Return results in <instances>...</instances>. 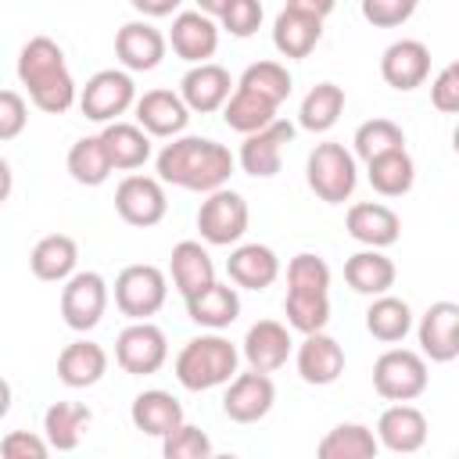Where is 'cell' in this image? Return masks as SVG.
<instances>
[{"label":"cell","instance_id":"6da1fadb","mask_svg":"<svg viewBox=\"0 0 459 459\" xmlns=\"http://www.w3.org/2000/svg\"><path fill=\"white\" fill-rule=\"evenodd\" d=\"M154 165H158L161 183H172V186H183V190H194V194H208V190H219V186L230 183V176L237 169V158L219 140L179 133L158 151Z\"/></svg>","mask_w":459,"mask_h":459},{"label":"cell","instance_id":"7a4b0ae2","mask_svg":"<svg viewBox=\"0 0 459 459\" xmlns=\"http://www.w3.org/2000/svg\"><path fill=\"white\" fill-rule=\"evenodd\" d=\"M237 366H240V348L230 337H222L219 330H208L201 337H190L179 348L172 373L186 391H212V387H222L226 380H233Z\"/></svg>","mask_w":459,"mask_h":459},{"label":"cell","instance_id":"3957f363","mask_svg":"<svg viewBox=\"0 0 459 459\" xmlns=\"http://www.w3.org/2000/svg\"><path fill=\"white\" fill-rule=\"evenodd\" d=\"M305 183H308V190L323 204H344V201H351V194L359 186L355 154L344 143H337V140L316 143L308 151V161H305Z\"/></svg>","mask_w":459,"mask_h":459},{"label":"cell","instance_id":"277c9868","mask_svg":"<svg viewBox=\"0 0 459 459\" xmlns=\"http://www.w3.org/2000/svg\"><path fill=\"white\" fill-rule=\"evenodd\" d=\"M247 222H251L247 201H244V194H237L230 186L208 190L204 201H201V208H197V233L212 247H233V244H240L244 233H247Z\"/></svg>","mask_w":459,"mask_h":459},{"label":"cell","instance_id":"5b68a950","mask_svg":"<svg viewBox=\"0 0 459 459\" xmlns=\"http://www.w3.org/2000/svg\"><path fill=\"white\" fill-rule=\"evenodd\" d=\"M169 301V276L151 262H133L115 276V308L126 319H151Z\"/></svg>","mask_w":459,"mask_h":459},{"label":"cell","instance_id":"8992f818","mask_svg":"<svg viewBox=\"0 0 459 459\" xmlns=\"http://www.w3.org/2000/svg\"><path fill=\"white\" fill-rule=\"evenodd\" d=\"M430 384L427 359L412 348H387L373 362V391L384 402H416Z\"/></svg>","mask_w":459,"mask_h":459},{"label":"cell","instance_id":"52a82bcc","mask_svg":"<svg viewBox=\"0 0 459 459\" xmlns=\"http://www.w3.org/2000/svg\"><path fill=\"white\" fill-rule=\"evenodd\" d=\"M136 100V82H133V72L126 68H100L86 79V86L79 90V111L90 118V122H115L122 118Z\"/></svg>","mask_w":459,"mask_h":459},{"label":"cell","instance_id":"ba28073f","mask_svg":"<svg viewBox=\"0 0 459 459\" xmlns=\"http://www.w3.org/2000/svg\"><path fill=\"white\" fill-rule=\"evenodd\" d=\"M108 301H111L108 280L93 269H75L61 287V319L68 330L86 333L104 319Z\"/></svg>","mask_w":459,"mask_h":459},{"label":"cell","instance_id":"9c48e42d","mask_svg":"<svg viewBox=\"0 0 459 459\" xmlns=\"http://www.w3.org/2000/svg\"><path fill=\"white\" fill-rule=\"evenodd\" d=\"M115 362L129 377H151L169 362V337L151 319H129V326L115 337Z\"/></svg>","mask_w":459,"mask_h":459},{"label":"cell","instance_id":"30bf717a","mask_svg":"<svg viewBox=\"0 0 459 459\" xmlns=\"http://www.w3.org/2000/svg\"><path fill=\"white\" fill-rule=\"evenodd\" d=\"M115 212L122 222L136 226V230H147V226H158L169 212V197H165V183L158 176H140V172H129L118 186H115Z\"/></svg>","mask_w":459,"mask_h":459},{"label":"cell","instance_id":"8fae6325","mask_svg":"<svg viewBox=\"0 0 459 459\" xmlns=\"http://www.w3.org/2000/svg\"><path fill=\"white\" fill-rule=\"evenodd\" d=\"M222 412L233 423H258L273 412L276 405V384L269 373L247 369V373H233V380L222 384Z\"/></svg>","mask_w":459,"mask_h":459},{"label":"cell","instance_id":"7c38bea8","mask_svg":"<svg viewBox=\"0 0 459 459\" xmlns=\"http://www.w3.org/2000/svg\"><path fill=\"white\" fill-rule=\"evenodd\" d=\"M290 140H294V126L283 122V118H273L269 126L247 133L244 143H240V151H237L233 158H237V165H240L247 176H255V179H269V176L280 172V165H283V151H287Z\"/></svg>","mask_w":459,"mask_h":459},{"label":"cell","instance_id":"4fadbf2b","mask_svg":"<svg viewBox=\"0 0 459 459\" xmlns=\"http://www.w3.org/2000/svg\"><path fill=\"white\" fill-rule=\"evenodd\" d=\"M169 39L151 18H133L115 32V57L126 72H154L165 61Z\"/></svg>","mask_w":459,"mask_h":459},{"label":"cell","instance_id":"5bb4252c","mask_svg":"<svg viewBox=\"0 0 459 459\" xmlns=\"http://www.w3.org/2000/svg\"><path fill=\"white\" fill-rule=\"evenodd\" d=\"M133 115H136V126L154 140H172L179 133H186V122H190V108L183 104V97L176 90H143L136 100H133Z\"/></svg>","mask_w":459,"mask_h":459},{"label":"cell","instance_id":"9a60e30c","mask_svg":"<svg viewBox=\"0 0 459 459\" xmlns=\"http://www.w3.org/2000/svg\"><path fill=\"white\" fill-rule=\"evenodd\" d=\"M416 326V341H420V355L427 362H452L459 355V305L455 301H434Z\"/></svg>","mask_w":459,"mask_h":459},{"label":"cell","instance_id":"2e32d148","mask_svg":"<svg viewBox=\"0 0 459 459\" xmlns=\"http://www.w3.org/2000/svg\"><path fill=\"white\" fill-rule=\"evenodd\" d=\"M219 22L208 18L204 11H176L172 14V29H169V47L176 57H183L186 65H201L212 61L219 50Z\"/></svg>","mask_w":459,"mask_h":459},{"label":"cell","instance_id":"e0dca14e","mask_svg":"<svg viewBox=\"0 0 459 459\" xmlns=\"http://www.w3.org/2000/svg\"><path fill=\"white\" fill-rule=\"evenodd\" d=\"M290 351H294L290 326L280 319L251 323L244 341H240V359L247 362V369H258V373H276L280 366H287Z\"/></svg>","mask_w":459,"mask_h":459},{"label":"cell","instance_id":"ac0fdd59","mask_svg":"<svg viewBox=\"0 0 459 459\" xmlns=\"http://www.w3.org/2000/svg\"><path fill=\"white\" fill-rule=\"evenodd\" d=\"M430 75V47L423 39H394L384 47L380 54V79L398 90V93H409V90H420Z\"/></svg>","mask_w":459,"mask_h":459},{"label":"cell","instance_id":"d6986e66","mask_svg":"<svg viewBox=\"0 0 459 459\" xmlns=\"http://www.w3.org/2000/svg\"><path fill=\"white\" fill-rule=\"evenodd\" d=\"M233 86L237 82H233V75L222 65L201 61V65H190L183 72L176 93L183 97V104L190 108V115H212V111H219L226 104V97L233 93Z\"/></svg>","mask_w":459,"mask_h":459},{"label":"cell","instance_id":"ffe728a7","mask_svg":"<svg viewBox=\"0 0 459 459\" xmlns=\"http://www.w3.org/2000/svg\"><path fill=\"white\" fill-rule=\"evenodd\" d=\"M427 416L412 405V402H391L380 420H377V441L380 448L394 452V455H412L427 445Z\"/></svg>","mask_w":459,"mask_h":459},{"label":"cell","instance_id":"44dd1931","mask_svg":"<svg viewBox=\"0 0 459 459\" xmlns=\"http://www.w3.org/2000/svg\"><path fill=\"white\" fill-rule=\"evenodd\" d=\"M344 230L351 240H359L362 247H391L402 237V219L391 204L384 201H355L344 215Z\"/></svg>","mask_w":459,"mask_h":459},{"label":"cell","instance_id":"7402d4cb","mask_svg":"<svg viewBox=\"0 0 459 459\" xmlns=\"http://www.w3.org/2000/svg\"><path fill=\"white\" fill-rule=\"evenodd\" d=\"M294 366H298V377L312 387H330L341 380L344 373V348L326 333V330H316V333H305V341L298 344L294 351Z\"/></svg>","mask_w":459,"mask_h":459},{"label":"cell","instance_id":"603a6c76","mask_svg":"<svg viewBox=\"0 0 459 459\" xmlns=\"http://www.w3.org/2000/svg\"><path fill=\"white\" fill-rule=\"evenodd\" d=\"M226 276L237 290H265L280 280V255L269 244H233Z\"/></svg>","mask_w":459,"mask_h":459},{"label":"cell","instance_id":"cb8c5ba5","mask_svg":"<svg viewBox=\"0 0 459 459\" xmlns=\"http://www.w3.org/2000/svg\"><path fill=\"white\" fill-rule=\"evenodd\" d=\"M104 373H108V351L97 341H90V337H75L57 355V380L65 387H72V391L100 384Z\"/></svg>","mask_w":459,"mask_h":459},{"label":"cell","instance_id":"d4e9b609","mask_svg":"<svg viewBox=\"0 0 459 459\" xmlns=\"http://www.w3.org/2000/svg\"><path fill=\"white\" fill-rule=\"evenodd\" d=\"M14 72H18V82L25 86V93H32V90L47 86L50 79L65 75L68 65H65V50H61V43L50 39V36H32V39L18 50V65H14Z\"/></svg>","mask_w":459,"mask_h":459},{"label":"cell","instance_id":"484cf974","mask_svg":"<svg viewBox=\"0 0 459 459\" xmlns=\"http://www.w3.org/2000/svg\"><path fill=\"white\" fill-rule=\"evenodd\" d=\"M183 301H186L190 323H197L204 330H226L240 316V294H237V287L219 283V280H212L208 287H201L197 294H190Z\"/></svg>","mask_w":459,"mask_h":459},{"label":"cell","instance_id":"4316f807","mask_svg":"<svg viewBox=\"0 0 459 459\" xmlns=\"http://www.w3.org/2000/svg\"><path fill=\"white\" fill-rule=\"evenodd\" d=\"M29 269L43 283H65L79 269V244L68 233H47L29 251Z\"/></svg>","mask_w":459,"mask_h":459},{"label":"cell","instance_id":"83f0119b","mask_svg":"<svg viewBox=\"0 0 459 459\" xmlns=\"http://www.w3.org/2000/svg\"><path fill=\"white\" fill-rule=\"evenodd\" d=\"M129 420L140 434L147 437H165L172 427H179L186 416H183V405L172 391H161V387H151V391H140L129 405Z\"/></svg>","mask_w":459,"mask_h":459},{"label":"cell","instance_id":"f1b7e54d","mask_svg":"<svg viewBox=\"0 0 459 459\" xmlns=\"http://www.w3.org/2000/svg\"><path fill=\"white\" fill-rule=\"evenodd\" d=\"M169 276L179 298H190L215 280V262L201 240H179L169 255Z\"/></svg>","mask_w":459,"mask_h":459},{"label":"cell","instance_id":"f546056e","mask_svg":"<svg viewBox=\"0 0 459 459\" xmlns=\"http://www.w3.org/2000/svg\"><path fill=\"white\" fill-rule=\"evenodd\" d=\"M323 39V22L312 18V14H301V11H290L283 7L273 22V47L280 50V57L287 61H301L316 50V43Z\"/></svg>","mask_w":459,"mask_h":459},{"label":"cell","instance_id":"4dcf8cb0","mask_svg":"<svg viewBox=\"0 0 459 459\" xmlns=\"http://www.w3.org/2000/svg\"><path fill=\"white\" fill-rule=\"evenodd\" d=\"M394 276H398V269L380 247H362L344 262V283L366 298L387 294L394 287Z\"/></svg>","mask_w":459,"mask_h":459},{"label":"cell","instance_id":"1f68e13d","mask_svg":"<svg viewBox=\"0 0 459 459\" xmlns=\"http://www.w3.org/2000/svg\"><path fill=\"white\" fill-rule=\"evenodd\" d=\"M100 140H104V151H108L115 172H133L151 158V136L136 122L115 118L100 129Z\"/></svg>","mask_w":459,"mask_h":459},{"label":"cell","instance_id":"d6a6232c","mask_svg":"<svg viewBox=\"0 0 459 459\" xmlns=\"http://www.w3.org/2000/svg\"><path fill=\"white\" fill-rule=\"evenodd\" d=\"M366 179L380 197H405L416 183V161H412L409 147L369 158L366 161Z\"/></svg>","mask_w":459,"mask_h":459},{"label":"cell","instance_id":"836d02e7","mask_svg":"<svg viewBox=\"0 0 459 459\" xmlns=\"http://www.w3.org/2000/svg\"><path fill=\"white\" fill-rule=\"evenodd\" d=\"M366 330L373 341L380 344H398L409 337L412 330V308L405 298H394L391 290L387 294H377L366 308Z\"/></svg>","mask_w":459,"mask_h":459},{"label":"cell","instance_id":"e575fe53","mask_svg":"<svg viewBox=\"0 0 459 459\" xmlns=\"http://www.w3.org/2000/svg\"><path fill=\"white\" fill-rule=\"evenodd\" d=\"M90 420H93V412L82 402H54L43 412V437L54 452H75Z\"/></svg>","mask_w":459,"mask_h":459},{"label":"cell","instance_id":"d590c367","mask_svg":"<svg viewBox=\"0 0 459 459\" xmlns=\"http://www.w3.org/2000/svg\"><path fill=\"white\" fill-rule=\"evenodd\" d=\"M65 169H68V176H72L79 186H104L115 169H111V158H108V151H104L100 133L79 136V140L68 147Z\"/></svg>","mask_w":459,"mask_h":459},{"label":"cell","instance_id":"8d00e7d4","mask_svg":"<svg viewBox=\"0 0 459 459\" xmlns=\"http://www.w3.org/2000/svg\"><path fill=\"white\" fill-rule=\"evenodd\" d=\"M377 452H380V441L366 423H337L316 445L319 459H373Z\"/></svg>","mask_w":459,"mask_h":459},{"label":"cell","instance_id":"74e56055","mask_svg":"<svg viewBox=\"0 0 459 459\" xmlns=\"http://www.w3.org/2000/svg\"><path fill=\"white\" fill-rule=\"evenodd\" d=\"M344 115V90L337 82H316L298 108V126L308 133H330Z\"/></svg>","mask_w":459,"mask_h":459},{"label":"cell","instance_id":"f35d334b","mask_svg":"<svg viewBox=\"0 0 459 459\" xmlns=\"http://www.w3.org/2000/svg\"><path fill=\"white\" fill-rule=\"evenodd\" d=\"M219 111H222V122L240 136H247V133H255L276 118V104H269L265 97H258L244 86H233V93L226 97V104Z\"/></svg>","mask_w":459,"mask_h":459},{"label":"cell","instance_id":"ab89813d","mask_svg":"<svg viewBox=\"0 0 459 459\" xmlns=\"http://www.w3.org/2000/svg\"><path fill=\"white\" fill-rule=\"evenodd\" d=\"M283 316H287V326L298 330V333L326 330V323H330V294H323V290H287Z\"/></svg>","mask_w":459,"mask_h":459},{"label":"cell","instance_id":"60d3db41","mask_svg":"<svg viewBox=\"0 0 459 459\" xmlns=\"http://www.w3.org/2000/svg\"><path fill=\"white\" fill-rule=\"evenodd\" d=\"M237 86H244V90H251V93H258V97H265L269 104L280 108L290 97L294 79H290V72H287L283 61H255V65H247L240 72Z\"/></svg>","mask_w":459,"mask_h":459},{"label":"cell","instance_id":"b9f144b4","mask_svg":"<svg viewBox=\"0 0 459 459\" xmlns=\"http://www.w3.org/2000/svg\"><path fill=\"white\" fill-rule=\"evenodd\" d=\"M398 147H405V133L391 118H366L351 136V154L362 161L387 154V151H398Z\"/></svg>","mask_w":459,"mask_h":459},{"label":"cell","instance_id":"7bdbcfd3","mask_svg":"<svg viewBox=\"0 0 459 459\" xmlns=\"http://www.w3.org/2000/svg\"><path fill=\"white\" fill-rule=\"evenodd\" d=\"M330 265L316 251H298L287 262V290H323L330 294Z\"/></svg>","mask_w":459,"mask_h":459},{"label":"cell","instance_id":"ee69618b","mask_svg":"<svg viewBox=\"0 0 459 459\" xmlns=\"http://www.w3.org/2000/svg\"><path fill=\"white\" fill-rule=\"evenodd\" d=\"M161 441V455L165 459H208L215 448H212V437L201 430V427H194V423H179V427H172L165 437H158Z\"/></svg>","mask_w":459,"mask_h":459},{"label":"cell","instance_id":"f6af8a7d","mask_svg":"<svg viewBox=\"0 0 459 459\" xmlns=\"http://www.w3.org/2000/svg\"><path fill=\"white\" fill-rule=\"evenodd\" d=\"M262 18H265L262 0H230L226 11L215 22H219L222 32L237 36V39H247V36H255L262 29Z\"/></svg>","mask_w":459,"mask_h":459},{"label":"cell","instance_id":"bcb514c9","mask_svg":"<svg viewBox=\"0 0 459 459\" xmlns=\"http://www.w3.org/2000/svg\"><path fill=\"white\" fill-rule=\"evenodd\" d=\"M29 100H32V108H39V111H47V115H65V111L79 100V86H75L72 72H65V75H57V79H50L47 86L32 90Z\"/></svg>","mask_w":459,"mask_h":459},{"label":"cell","instance_id":"7dc6e473","mask_svg":"<svg viewBox=\"0 0 459 459\" xmlns=\"http://www.w3.org/2000/svg\"><path fill=\"white\" fill-rule=\"evenodd\" d=\"M416 7L420 0H359V11L373 29H398L416 14Z\"/></svg>","mask_w":459,"mask_h":459},{"label":"cell","instance_id":"c3c4849f","mask_svg":"<svg viewBox=\"0 0 459 459\" xmlns=\"http://www.w3.org/2000/svg\"><path fill=\"white\" fill-rule=\"evenodd\" d=\"M29 126V100L18 90H0V143L18 140Z\"/></svg>","mask_w":459,"mask_h":459},{"label":"cell","instance_id":"681fc988","mask_svg":"<svg viewBox=\"0 0 459 459\" xmlns=\"http://www.w3.org/2000/svg\"><path fill=\"white\" fill-rule=\"evenodd\" d=\"M430 104L441 115L459 111V61H448L434 79H430Z\"/></svg>","mask_w":459,"mask_h":459},{"label":"cell","instance_id":"f907efd6","mask_svg":"<svg viewBox=\"0 0 459 459\" xmlns=\"http://www.w3.org/2000/svg\"><path fill=\"white\" fill-rule=\"evenodd\" d=\"M47 452H50V445L36 430H7L0 437V455L4 459H43Z\"/></svg>","mask_w":459,"mask_h":459},{"label":"cell","instance_id":"816d5d0a","mask_svg":"<svg viewBox=\"0 0 459 459\" xmlns=\"http://www.w3.org/2000/svg\"><path fill=\"white\" fill-rule=\"evenodd\" d=\"M129 4H133V11L140 18H169V14L179 11L183 0H129Z\"/></svg>","mask_w":459,"mask_h":459},{"label":"cell","instance_id":"f5cc1de1","mask_svg":"<svg viewBox=\"0 0 459 459\" xmlns=\"http://www.w3.org/2000/svg\"><path fill=\"white\" fill-rule=\"evenodd\" d=\"M287 7L290 11H301V14H312V18H326V14H333V7H337V0H287Z\"/></svg>","mask_w":459,"mask_h":459},{"label":"cell","instance_id":"db71d44e","mask_svg":"<svg viewBox=\"0 0 459 459\" xmlns=\"http://www.w3.org/2000/svg\"><path fill=\"white\" fill-rule=\"evenodd\" d=\"M11 190H14V172H11V161L0 154V204L11 197Z\"/></svg>","mask_w":459,"mask_h":459},{"label":"cell","instance_id":"11a10c76","mask_svg":"<svg viewBox=\"0 0 459 459\" xmlns=\"http://www.w3.org/2000/svg\"><path fill=\"white\" fill-rule=\"evenodd\" d=\"M226 4H230V0H197V11H204L208 18H219V14L226 11Z\"/></svg>","mask_w":459,"mask_h":459},{"label":"cell","instance_id":"9f6ffc18","mask_svg":"<svg viewBox=\"0 0 459 459\" xmlns=\"http://www.w3.org/2000/svg\"><path fill=\"white\" fill-rule=\"evenodd\" d=\"M11 402H14V391H11V384L0 377V420L11 412Z\"/></svg>","mask_w":459,"mask_h":459}]
</instances>
